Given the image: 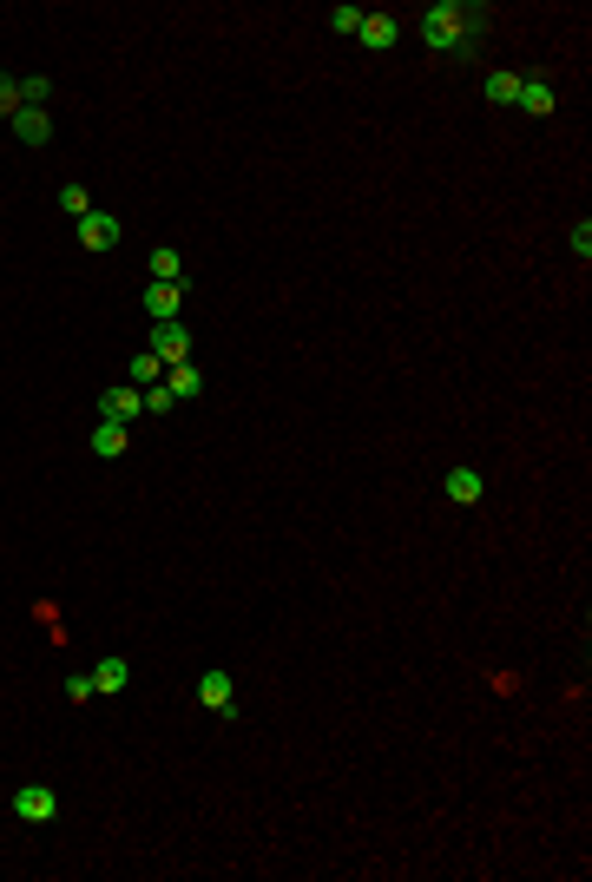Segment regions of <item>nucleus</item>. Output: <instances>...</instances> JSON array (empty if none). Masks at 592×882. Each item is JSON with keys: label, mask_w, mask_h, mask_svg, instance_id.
Segmentation results:
<instances>
[{"label": "nucleus", "mask_w": 592, "mask_h": 882, "mask_svg": "<svg viewBox=\"0 0 592 882\" xmlns=\"http://www.w3.org/2000/svg\"><path fill=\"white\" fill-rule=\"evenodd\" d=\"M60 205L73 211V218H86V211H93V191H86V185H66V191H60Z\"/></svg>", "instance_id": "obj_20"}, {"label": "nucleus", "mask_w": 592, "mask_h": 882, "mask_svg": "<svg viewBox=\"0 0 592 882\" xmlns=\"http://www.w3.org/2000/svg\"><path fill=\"white\" fill-rule=\"evenodd\" d=\"M165 389L178 395V402H185V395H198L204 389V376H198V363H172L165 369Z\"/></svg>", "instance_id": "obj_14"}, {"label": "nucleus", "mask_w": 592, "mask_h": 882, "mask_svg": "<svg viewBox=\"0 0 592 882\" xmlns=\"http://www.w3.org/2000/svg\"><path fill=\"white\" fill-rule=\"evenodd\" d=\"M66 698H73V705H86V698H93V672H73V678H66Z\"/></svg>", "instance_id": "obj_24"}, {"label": "nucleus", "mask_w": 592, "mask_h": 882, "mask_svg": "<svg viewBox=\"0 0 592 882\" xmlns=\"http://www.w3.org/2000/svg\"><path fill=\"white\" fill-rule=\"evenodd\" d=\"M47 99H53V79L47 73H27V79H20V106H47Z\"/></svg>", "instance_id": "obj_18"}, {"label": "nucleus", "mask_w": 592, "mask_h": 882, "mask_svg": "<svg viewBox=\"0 0 592 882\" xmlns=\"http://www.w3.org/2000/svg\"><path fill=\"white\" fill-rule=\"evenodd\" d=\"M329 27H336V33H356L362 27V7H329Z\"/></svg>", "instance_id": "obj_22"}, {"label": "nucleus", "mask_w": 592, "mask_h": 882, "mask_svg": "<svg viewBox=\"0 0 592 882\" xmlns=\"http://www.w3.org/2000/svg\"><path fill=\"white\" fill-rule=\"evenodd\" d=\"M119 218H112V211H86V218H79V244H86V251H112V244H119Z\"/></svg>", "instance_id": "obj_5"}, {"label": "nucleus", "mask_w": 592, "mask_h": 882, "mask_svg": "<svg viewBox=\"0 0 592 882\" xmlns=\"http://www.w3.org/2000/svg\"><path fill=\"white\" fill-rule=\"evenodd\" d=\"M152 356H158L165 369H172V363H191V330L178 323V316H172V323H152Z\"/></svg>", "instance_id": "obj_2"}, {"label": "nucleus", "mask_w": 592, "mask_h": 882, "mask_svg": "<svg viewBox=\"0 0 592 882\" xmlns=\"http://www.w3.org/2000/svg\"><path fill=\"white\" fill-rule=\"evenodd\" d=\"M172 402H178V395L165 389V382H152V389H145V415H172Z\"/></svg>", "instance_id": "obj_21"}, {"label": "nucleus", "mask_w": 592, "mask_h": 882, "mask_svg": "<svg viewBox=\"0 0 592 882\" xmlns=\"http://www.w3.org/2000/svg\"><path fill=\"white\" fill-rule=\"evenodd\" d=\"M514 106H527L533 119H546V112L560 106V93H553V86H546V79H520V99H514Z\"/></svg>", "instance_id": "obj_13"}, {"label": "nucleus", "mask_w": 592, "mask_h": 882, "mask_svg": "<svg viewBox=\"0 0 592 882\" xmlns=\"http://www.w3.org/2000/svg\"><path fill=\"white\" fill-rule=\"evenodd\" d=\"M14 817L20 823H53V817H60V797H53L47 784H20L14 790Z\"/></svg>", "instance_id": "obj_3"}, {"label": "nucleus", "mask_w": 592, "mask_h": 882, "mask_svg": "<svg viewBox=\"0 0 592 882\" xmlns=\"http://www.w3.org/2000/svg\"><path fill=\"white\" fill-rule=\"evenodd\" d=\"M152 382H165V363H158L152 349H139L132 356V389H152Z\"/></svg>", "instance_id": "obj_17"}, {"label": "nucleus", "mask_w": 592, "mask_h": 882, "mask_svg": "<svg viewBox=\"0 0 592 882\" xmlns=\"http://www.w3.org/2000/svg\"><path fill=\"white\" fill-rule=\"evenodd\" d=\"M481 33H487V7H468V0H435L421 14V47H435V53H461Z\"/></svg>", "instance_id": "obj_1"}, {"label": "nucleus", "mask_w": 592, "mask_h": 882, "mask_svg": "<svg viewBox=\"0 0 592 882\" xmlns=\"http://www.w3.org/2000/svg\"><path fill=\"white\" fill-rule=\"evenodd\" d=\"M520 99V73H487V106H514Z\"/></svg>", "instance_id": "obj_16"}, {"label": "nucleus", "mask_w": 592, "mask_h": 882, "mask_svg": "<svg viewBox=\"0 0 592 882\" xmlns=\"http://www.w3.org/2000/svg\"><path fill=\"white\" fill-rule=\"evenodd\" d=\"M178 277H185V257H178L172 244H158L152 251V284H178Z\"/></svg>", "instance_id": "obj_15"}, {"label": "nucleus", "mask_w": 592, "mask_h": 882, "mask_svg": "<svg viewBox=\"0 0 592 882\" xmlns=\"http://www.w3.org/2000/svg\"><path fill=\"white\" fill-rule=\"evenodd\" d=\"M125 448H132V428H125V422H106V415H99V428H93V455H99V461H119Z\"/></svg>", "instance_id": "obj_10"}, {"label": "nucleus", "mask_w": 592, "mask_h": 882, "mask_svg": "<svg viewBox=\"0 0 592 882\" xmlns=\"http://www.w3.org/2000/svg\"><path fill=\"white\" fill-rule=\"evenodd\" d=\"M14 112H20V79H14V73H0V126H7Z\"/></svg>", "instance_id": "obj_19"}, {"label": "nucleus", "mask_w": 592, "mask_h": 882, "mask_svg": "<svg viewBox=\"0 0 592 882\" xmlns=\"http://www.w3.org/2000/svg\"><path fill=\"white\" fill-rule=\"evenodd\" d=\"M198 705H204V711H218V718H231V711H237V685H231V672H204V678H198Z\"/></svg>", "instance_id": "obj_4"}, {"label": "nucleus", "mask_w": 592, "mask_h": 882, "mask_svg": "<svg viewBox=\"0 0 592 882\" xmlns=\"http://www.w3.org/2000/svg\"><path fill=\"white\" fill-rule=\"evenodd\" d=\"M356 40H362V47H369V53H389L395 40H402V20H395V14H362Z\"/></svg>", "instance_id": "obj_6"}, {"label": "nucleus", "mask_w": 592, "mask_h": 882, "mask_svg": "<svg viewBox=\"0 0 592 882\" xmlns=\"http://www.w3.org/2000/svg\"><path fill=\"white\" fill-rule=\"evenodd\" d=\"M7 126H14L20 145H47V139H53V112H47V106H20Z\"/></svg>", "instance_id": "obj_9"}, {"label": "nucleus", "mask_w": 592, "mask_h": 882, "mask_svg": "<svg viewBox=\"0 0 592 882\" xmlns=\"http://www.w3.org/2000/svg\"><path fill=\"white\" fill-rule=\"evenodd\" d=\"M132 685V665L125 659H99V672H93V698H112V692H125Z\"/></svg>", "instance_id": "obj_12"}, {"label": "nucleus", "mask_w": 592, "mask_h": 882, "mask_svg": "<svg viewBox=\"0 0 592 882\" xmlns=\"http://www.w3.org/2000/svg\"><path fill=\"white\" fill-rule=\"evenodd\" d=\"M99 415H106V422H125V428H132V422L145 415V389H106V395H99Z\"/></svg>", "instance_id": "obj_7"}, {"label": "nucleus", "mask_w": 592, "mask_h": 882, "mask_svg": "<svg viewBox=\"0 0 592 882\" xmlns=\"http://www.w3.org/2000/svg\"><path fill=\"white\" fill-rule=\"evenodd\" d=\"M566 244H573V257H579V264H586V257H592V224L579 218V224H573V237H566Z\"/></svg>", "instance_id": "obj_23"}, {"label": "nucleus", "mask_w": 592, "mask_h": 882, "mask_svg": "<svg viewBox=\"0 0 592 882\" xmlns=\"http://www.w3.org/2000/svg\"><path fill=\"white\" fill-rule=\"evenodd\" d=\"M441 494H448L454 507H474L487 494V481H481V468H468V461H461V468H448V481H441Z\"/></svg>", "instance_id": "obj_8"}, {"label": "nucleus", "mask_w": 592, "mask_h": 882, "mask_svg": "<svg viewBox=\"0 0 592 882\" xmlns=\"http://www.w3.org/2000/svg\"><path fill=\"white\" fill-rule=\"evenodd\" d=\"M178 297H185L178 284H145V316H152V323H172V316H178Z\"/></svg>", "instance_id": "obj_11"}]
</instances>
